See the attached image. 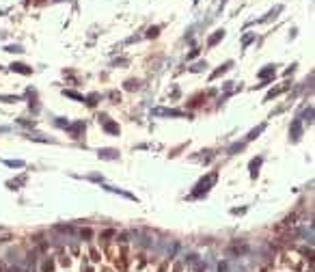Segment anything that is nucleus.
Masks as SVG:
<instances>
[{
    "label": "nucleus",
    "instance_id": "1",
    "mask_svg": "<svg viewBox=\"0 0 315 272\" xmlns=\"http://www.w3.org/2000/svg\"><path fill=\"white\" fill-rule=\"evenodd\" d=\"M216 179H218V173H209L207 177H203V179L199 181L196 186H194V192L190 194V199H196V197H203V194H207L209 192V188L216 184Z\"/></svg>",
    "mask_w": 315,
    "mask_h": 272
},
{
    "label": "nucleus",
    "instance_id": "2",
    "mask_svg": "<svg viewBox=\"0 0 315 272\" xmlns=\"http://www.w3.org/2000/svg\"><path fill=\"white\" fill-rule=\"evenodd\" d=\"M153 115H155V117H188V119H190L188 112L175 110V108H153Z\"/></svg>",
    "mask_w": 315,
    "mask_h": 272
},
{
    "label": "nucleus",
    "instance_id": "3",
    "mask_svg": "<svg viewBox=\"0 0 315 272\" xmlns=\"http://www.w3.org/2000/svg\"><path fill=\"white\" fill-rule=\"evenodd\" d=\"M99 123H101V128H104L108 134H117V136H119V123L110 121L106 115H101V117H99Z\"/></svg>",
    "mask_w": 315,
    "mask_h": 272
},
{
    "label": "nucleus",
    "instance_id": "4",
    "mask_svg": "<svg viewBox=\"0 0 315 272\" xmlns=\"http://www.w3.org/2000/svg\"><path fill=\"white\" fill-rule=\"evenodd\" d=\"M289 134H291V140H300L302 136V119H294L291 121V128H289Z\"/></svg>",
    "mask_w": 315,
    "mask_h": 272
},
{
    "label": "nucleus",
    "instance_id": "5",
    "mask_svg": "<svg viewBox=\"0 0 315 272\" xmlns=\"http://www.w3.org/2000/svg\"><path fill=\"white\" fill-rule=\"evenodd\" d=\"M274 76H276V67H274V65H266L263 69H259V71H257V78H259V80H263V82H268L270 78H274Z\"/></svg>",
    "mask_w": 315,
    "mask_h": 272
},
{
    "label": "nucleus",
    "instance_id": "6",
    "mask_svg": "<svg viewBox=\"0 0 315 272\" xmlns=\"http://www.w3.org/2000/svg\"><path fill=\"white\" fill-rule=\"evenodd\" d=\"M67 132L71 138H80L82 132H84V121H76V123H69L67 125Z\"/></svg>",
    "mask_w": 315,
    "mask_h": 272
},
{
    "label": "nucleus",
    "instance_id": "7",
    "mask_svg": "<svg viewBox=\"0 0 315 272\" xmlns=\"http://www.w3.org/2000/svg\"><path fill=\"white\" fill-rule=\"evenodd\" d=\"M223 39H225V28H218V30H216V33H214V35L207 39V48H214V45H218L220 41H223Z\"/></svg>",
    "mask_w": 315,
    "mask_h": 272
},
{
    "label": "nucleus",
    "instance_id": "8",
    "mask_svg": "<svg viewBox=\"0 0 315 272\" xmlns=\"http://www.w3.org/2000/svg\"><path fill=\"white\" fill-rule=\"evenodd\" d=\"M11 69L17 71V74H22V76H30V74H33V69H30L28 65H24V63H13Z\"/></svg>",
    "mask_w": 315,
    "mask_h": 272
},
{
    "label": "nucleus",
    "instance_id": "9",
    "mask_svg": "<svg viewBox=\"0 0 315 272\" xmlns=\"http://www.w3.org/2000/svg\"><path fill=\"white\" fill-rule=\"evenodd\" d=\"M99 158L101 160H117L119 158V151L117 149H99Z\"/></svg>",
    "mask_w": 315,
    "mask_h": 272
},
{
    "label": "nucleus",
    "instance_id": "10",
    "mask_svg": "<svg viewBox=\"0 0 315 272\" xmlns=\"http://www.w3.org/2000/svg\"><path fill=\"white\" fill-rule=\"evenodd\" d=\"M261 162H263V158H253V160H250V177H253V179H255V177L259 175Z\"/></svg>",
    "mask_w": 315,
    "mask_h": 272
},
{
    "label": "nucleus",
    "instance_id": "11",
    "mask_svg": "<svg viewBox=\"0 0 315 272\" xmlns=\"http://www.w3.org/2000/svg\"><path fill=\"white\" fill-rule=\"evenodd\" d=\"M231 67H233V61H227L225 65H220V67H218V69H216V71H214V74L209 76V80H216L218 76H223V74H225V71H229Z\"/></svg>",
    "mask_w": 315,
    "mask_h": 272
},
{
    "label": "nucleus",
    "instance_id": "12",
    "mask_svg": "<svg viewBox=\"0 0 315 272\" xmlns=\"http://www.w3.org/2000/svg\"><path fill=\"white\" fill-rule=\"evenodd\" d=\"M287 89H289V84L285 82L283 87H276V89L268 91V95H266V102H268V99H272V97H276V95H281V93H285V91H287Z\"/></svg>",
    "mask_w": 315,
    "mask_h": 272
},
{
    "label": "nucleus",
    "instance_id": "13",
    "mask_svg": "<svg viewBox=\"0 0 315 272\" xmlns=\"http://www.w3.org/2000/svg\"><path fill=\"white\" fill-rule=\"evenodd\" d=\"M298 119H304L309 125L313 123V106H309V108H304V112H302V117H298Z\"/></svg>",
    "mask_w": 315,
    "mask_h": 272
},
{
    "label": "nucleus",
    "instance_id": "14",
    "mask_svg": "<svg viewBox=\"0 0 315 272\" xmlns=\"http://www.w3.org/2000/svg\"><path fill=\"white\" fill-rule=\"evenodd\" d=\"M281 11H283V7L278 4V7H274V9H272V11H270V13H268V15H266V17H259L257 22H266V20H272V17H276V15H278Z\"/></svg>",
    "mask_w": 315,
    "mask_h": 272
},
{
    "label": "nucleus",
    "instance_id": "15",
    "mask_svg": "<svg viewBox=\"0 0 315 272\" xmlns=\"http://www.w3.org/2000/svg\"><path fill=\"white\" fill-rule=\"evenodd\" d=\"M263 130H266V123H261V125H257L255 130H250V134H248V140H255V138H257V136L261 134Z\"/></svg>",
    "mask_w": 315,
    "mask_h": 272
},
{
    "label": "nucleus",
    "instance_id": "16",
    "mask_svg": "<svg viewBox=\"0 0 315 272\" xmlns=\"http://www.w3.org/2000/svg\"><path fill=\"white\" fill-rule=\"evenodd\" d=\"M67 97H71V99H76V102H84V95H80V93H76V91H63Z\"/></svg>",
    "mask_w": 315,
    "mask_h": 272
},
{
    "label": "nucleus",
    "instance_id": "17",
    "mask_svg": "<svg viewBox=\"0 0 315 272\" xmlns=\"http://www.w3.org/2000/svg\"><path fill=\"white\" fill-rule=\"evenodd\" d=\"M22 97L20 95H0V102H7V104H13V102H20Z\"/></svg>",
    "mask_w": 315,
    "mask_h": 272
},
{
    "label": "nucleus",
    "instance_id": "18",
    "mask_svg": "<svg viewBox=\"0 0 315 272\" xmlns=\"http://www.w3.org/2000/svg\"><path fill=\"white\" fill-rule=\"evenodd\" d=\"M255 37H257L255 33H248V35H244V37H242V48H246L248 43H253V41H255Z\"/></svg>",
    "mask_w": 315,
    "mask_h": 272
},
{
    "label": "nucleus",
    "instance_id": "19",
    "mask_svg": "<svg viewBox=\"0 0 315 272\" xmlns=\"http://www.w3.org/2000/svg\"><path fill=\"white\" fill-rule=\"evenodd\" d=\"M97 99H99V93H91L89 97H84L87 106H95V104H97Z\"/></svg>",
    "mask_w": 315,
    "mask_h": 272
},
{
    "label": "nucleus",
    "instance_id": "20",
    "mask_svg": "<svg viewBox=\"0 0 315 272\" xmlns=\"http://www.w3.org/2000/svg\"><path fill=\"white\" fill-rule=\"evenodd\" d=\"M4 164H7V166H11V169H22V166H24V162H22V160H4Z\"/></svg>",
    "mask_w": 315,
    "mask_h": 272
},
{
    "label": "nucleus",
    "instance_id": "21",
    "mask_svg": "<svg viewBox=\"0 0 315 272\" xmlns=\"http://www.w3.org/2000/svg\"><path fill=\"white\" fill-rule=\"evenodd\" d=\"M203 67H207V63H205V61H199L196 65H192V67H190V71H194V74H196V71H203Z\"/></svg>",
    "mask_w": 315,
    "mask_h": 272
},
{
    "label": "nucleus",
    "instance_id": "22",
    "mask_svg": "<svg viewBox=\"0 0 315 272\" xmlns=\"http://www.w3.org/2000/svg\"><path fill=\"white\" fill-rule=\"evenodd\" d=\"M244 149V143H233L231 147H229V153H237V151H242Z\"/></svg>",
    "mask_w": 315,
    "mask_h": 272
},
{
    "label": "nucleus",
    "instance_id": "23",
    "mask_svg": "<svg viewBox=\"0 0 315 272\" xmlns=\"http://www.w3.org/2000/svg\"><path fill=\"white\" fill-rule=\"evenodd\" d=\"M26 181V175H22L20 179H13V181H9V188H17V186H22Z\"/></svg>",
    "mask_w": 315,
    "mask_h": 272
},
{
    "label": "nucleus",
    "instance_id": "24",
    "mask_svg": "<svg viewBox=\"0 0 315 272\" xmlns=\"http://www.w3.org/2000/svg\"><path fill=\"white\" fill-rule=\"evenodd\" d=\"M158 35H160V26H151L147 30V37H158Z\"/></svg>",
    "mask_w": 315,
    "mask_h": 272
},
{
    "label": "nucleus",
    "instance_id": "25",
    "mask_svg": "<svg viewBox=\"0 0 315 272\" xmlns=\"http://www.w3.org/2000/svg\"><path fill=\"white\" fill-rule=\"evenodd\" d=\"M4 52H15V54H20V52H24V50H22V45H7Z\"/></svg>",
    "mask_w": 315,
    "mask_h": 272
},
{
    "label": "nucleus",
    "instance_id": "26",
    "mask_svg": "<svg viewBox=\"0 0 315 272\" xmlns=\"http://www.w3.org/2000/svg\"><path fill=\"white\" fill-rule=\"evenodd\" d=\"M125 89H128V91L138 89V82H136V80H128V82H125Z\"/></svg>",
    "mask_w": 315,
    "mask_h": 272
},
{
    "label": "nucleus",
    "instance_id": "27",
    "mask_svg": "<svg viewBox=\"0 0 315 272\" xmlns=\"http://www.w3.org/2000/svg\"><path fill=\"white\" fill-rule=\"evenodd\" d=\"M56 125H58V128H65V130H67L69 121H65V119H56Z\"/></svg>",
    "mask_w": 315,
    "mask_h": 272
},
{
    "label": "nucleus",
    "instance_id": "28",
    "mask_svg": "<svg viewBox=\"0 0 315 272\" xmlns=\"http://www.w3.org/2000/svg\"><path fill=\"white\" fill-rule=\"evenodd\" d=\"M20 123H22V125H26V128H30V125H35V121H26V119H20Z\"/></svg>",
    "mask_w": 315,
    "mask_h": 272
},
{
    "label": "nucleus",
    "instance_id": "29",
    "mask_svg": "<svg viewBox=\"0 0 315 272\" xmlns=\"http://www.w3.org/2000/svg\"><path fill=\"white\" fill-rule=\"evenodd\" d=\"M110 99H115V102H117V99H121V95H119L117 91H112V93H110Z\"/></svg>",
    "mask_w": 315,
    "mask_h": 272
},
{
    "label": "nucleus",
    "instance_id": "30",
    "mask_svg": "<svg viewBox=\"0 0 315 272\" xmlns=\"http://www.w3.org/2000/svg\"><path fill=\"white\" fill-rule=\"evenodd\" d=\"M196 54H199V48H194V50H192V52H190V54H188V58H194V56H196Z\"/></svg>",
    "mask_w": 315,
    "mask_h": 272
}]
</instances>
